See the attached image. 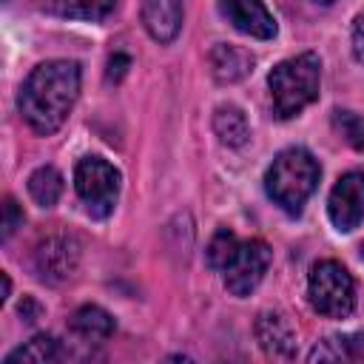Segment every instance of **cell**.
Segmentation results:
<instances>
[{
    "mask_svg": "<svg viewBox=\"0 0 364 364\" xmlns=\"http://www.w3.org/2000/svg\"><path fill=\"white\" fill-rule=\"evenodd\" d=\"M80 94V65L74 60L40 63L23 82L17 105L23 119L43 136L60 131Z\"/></svg>",
    "mask_w": 364,
    "mask_h": 364,
    "instance_id": "1",
    "label": "cell"
},
{
    "mask_svg": "<svg viewBox=\"0 0 364 364\" xmlns=\"http://www.w3.org/2000/svg\"><path fill=\"white\" fill-rule=\"evenodd\" d=\"M321 176L318 162L313 159L310 151L304 148H284L282 154H276L273 165L264 173V188L267 196L290 216L301 213L304 202L310 199V193L316 191Z\"/></svg>",
    "mask_w": 364,
    "mask_h": 364,
    "instance_id": "2",
    "label": "cell"
},
{
    "mask_svg": "<svg viewBox=\"0 0 364 364\" xmlns=\"http://www.w3.org/2000/svg\"><path fill=\"white\" fill-rule=\"evenodd\" d=\"M267 85H270V100H273L276 117L279 119H290L318 97L321 60L313 51H304V54H296L290 60H282L270 71Z\"/></svg>",
    "mask_w": 364,
    "mask_h": 364,
    "instance_id": "3",
    "label": "cell"
},
{
    "mask_svg": "<svg viewBox=\"0 0 364 364\" xmlns=\"http://www.w3.org/2000/svg\"><path fill=\"white\" fill-rule=\"evenodd\" d=\"M307 296L316 313L330 318H344L355 307V284L347 267H341L333 259H324L313 264L307 279Z\"/></svg>",
    "mask_w": 364,
    "mask_h": 364,
    "instance_id": "4",
    "label": "cell"
},
{
    "mask_svg": "<svg viewBox=\"0 0 364 364\" xmlns=\"http://www.w3.org/2000/svg\"><path fill=\"white\" fill-rule=\"evenodd\" d=\"M74 188L88 216L105 219L117 208V199H119V171L102 156H85L77 162Z\"/></svg>",
    "mask_w": 364,
    "mask_h": 364,
    "instance_id": "5",
    "label": "cell"
},
{
    "mask_svg": "<svg viewBox=\"0 0 364 364\" xmlns=\"http://www.w3.org/2000/svg\"><path fill=\"white\" fill-rule=\"evenodd\" d=\"M270 262H273V250H270L262 239L239 242L233 259H230L228 267H225V287H228L233 296H239V299L250 296V293L259 287V282L264 279Z\"/></svg>",
    "mask_w": 364,
    "mask_h": 364,
    "instance_id": "6",
    "label": "cell"
},
{
    "mask_svg": "<svg viewBox=\"0 0 364 364\" xmlns=\"http://www.w3.org/2000/svg\"><path fill=\"white\" fill-rule=\"evenodd\" d=\"M327 213L336 230L341 233H350L364 222V173L361 171H350L333 185L327 199Z\"/></svg>",
    "mask_w": 364,
    "mask_h": 364,
    "instance_id": "7",
    "label": "cell"
},
{
    "mask_svg": "<svg viewBox=\"0 0 364 364\" xmlns=\"http://www.w3.org/2000/svg\"><path fill=\"white\" fill-rule=\"evenodd\" d=\"M77 262H80V247L68 236H48L34 253V264H37L40 279L51 282V284L68 279L77 270Z\"/></svg>",
    "mask_w": 364,
    "mask_h": 364,
    "instance_id": "8",
    "label": "cell"
},
{
    "mask_svg": "<svg viewBox=\"0 0 364 364\" xmlns=\"http://www.w3.org/2000/svg\"><path fill=\"white\" fill-rule=\"evenodd\" d=\"M219 9L225 20L242 34L256 40H270L276 34V20L262 0H219Z\"/></svg>",
    "mask_w": 364,
    "mask_h": 364,
    "instance_id": "9",
    "label": "cell"
},
{
    "mask_svg": "<svg viewBox=\"0 0 364 364\" xmlns=\"http://www.w3.org/2000/svg\"><path fill=\"white\" fill-rule=\"evenodd\" d=\"M142 23L156 43H171L182 26V0H142Z\"/></svg>",
    "mask_w": 364,
    "mask_h": 364,
    "instance_id": "10",
    "label": "cell"
},
{
    "mask_svg": "<svg viewBox=\"0 0 364 364\" xmlns=\"http://www.w3.org/2000/svg\"><path fill=\"white\" fill-rule=\"evenodd\" d=\"M256 338L262 350L273 358H290L296 355V333L279 313H262L256 321Z\"/></svg>",
    "mask_w": 364,
    "mask_h": 364,
    "instance_id": "11",
    "label": "cell"
},
{
    "mask_svg": "<svg viewBox=\"0 0 364 364\" xmlns=\"http://www.w3.org/2000/svg\"><path fill=\"white\" fill-rule=\"evenodd\" d=\"M210 68L219 82H239L253 71V57H250V51H245L239 46L219 43L210 51Z\"/></svg>",
    "mask_w": 364,
    "mask_h": 364,
    "instance_id": "12",
    "label": "cell"
},
{
    "mask_svg": "<svg viewBox=\"0 0 364 364\" xmlns=\"http://www.w3.org/2000/svg\"><path fill=\"white\" fill-rule=\"evenodd\" d=\"M213 131H216L219 142L228 145V148H242L250 139L247 117L236 105H219L213 111Z\"/></svg>",
    "mask_w": 364,
    "mask_h": 364,
    "instance_id": "13",
    "label": "cell"
},
{
    "mask_svg": "<svg viewBox=\"0 0 364 364\" xmlns=\"http://www.w3.org/2000/svg\"><path fill=\"white\" fill-rule=\"evenodd\" d=\"M71 330L85 341H105L114 333V318L97 304H82L71 316Z\"/></svg>",
    "mask_w": 364,
    "mask_h": 364,
    "instance_id": "14",
    "label": "cell"
},
{
    "mask_svg": "<svg viewBox=\"0 0 364 364\" xmlns=\"http://www.w3.org/2000/svg\"><path fill=\"white\" fill-rule=\"evenodd\" d=\"M60 358V341L54 336H34L31 341H26L23 347L11 350L6 355V364H51Z\"/></svg>",
    "mask_w": 364,
    "mask_h": 364,
    "instance_id": "15",
    "label": "cell"
},
{
    "mask_svg": "<svg viewBox=\"0 0 364 364\" xmlns=\"http://www.w3.org/2000/svg\"><path fill=\"white\" fill-rule=\"evenodd\" d=\"M336 358H364V333L330 336L310 353V361H336Z\"/></svg>",
    "mask_w": 364,
    "mask_h": 364,
    "instance_id": "16",
    "label": "cell"
},
{
    "mask_svg": "<svg viewBox=\"0 0 364 364\" xmlns=\"http://www.w3.org/2000/svg\"><path fill=\"white\" fill-rule=\"evenodd\" d=\"M28 193L40 208H51L63 193V176L57 168L43 165L28 176Z\"/></svg>",
    "mask_w": 364,
    "mask_h": 364,
    "instance_id": "17",
    "label": "cell"
},
{
    "mask_svg": "<svg viewBox=\"0 0 364 364\" xmlns=\"http://www.w3.org/2000/svg\"><path fill=\"white\" fill-rule=\"evenodd\" d=\"M51 9L68 20H102L114 9V0H51Z\"/></svg>",
    "mask_w": 364,
    "mask_h": 364,
    "instance_id": "18",
    "label": "cell"
},
{
    "mask_svg": "<svg viewBox=\"0 0 364 364\" xmlns=\"http://www.w3.org/2000/svg\"><path fill=\"white\" fill-rule=\"evenodd\" d=\"M236 247H239V239H236L228 228H219V230L213 233V239H210L208 250H205L208 264H210L213 270H225V267H228V262L233 259Z\"/></svg>",
    "mask_w": 364,
    "mask_h": 364,
    "instance_id": "19",
    "label": "cell"
},
{
    "mask_svg": "<svg viewBox=\"0 0 364 364\" xmlns=\"http://www.w3.org/2000/svg\"><path fill=\"white\" fill-rule=\"evenodd\" d=\"M333 125L336 131L353 145V148H364V119L353 111H336L333 114Z\"/></svg>",
    "mask_w": 364,
    "mask_h": 364,
    "instance_id": "20",
    "label": "cell"
},
{
    "mask_svg": "<svg viewBox=\"0 0 364 364\" xmlns=\"http://www.w3.org/2000/svg\"><path fill=\"white\" fill-rule=\"evenodd\" d=\"M20 225H23V210H20V205L9 196L6 205H3V242L11 239V233H14Z\"/></svg>",
    "mask_w": 364,
    "mask_h": 364,
    "instance_id": "21",
    "label": "cell"
},
{
    "mask_svg": "<svg viewBox=\"0 0 364 364\" xmlns=\"http://www.w3.org/2000/svg\"><path fill=\"white\" fill-rule=\"evenodd\" d=\"M353 54L358 63H364V11L353 23Z\"/></svg>",
    "mask_w": 364,
    "mask_h": 364,
    "instance_id": "22",
    "label": "cell"
},
{
    "mask_svg": "<svg viewBox=\"0 0 364 364\" xmlns=\"http://www.w3.org/2000/svg\"><path fill=\"white\" fill-rule=\"evenodd\" d=\"M128 65H131V60H128L125 54H114V57L108 60V80H114V82H119V80L125 77V71H128Z\"/></svg>",
    "mask_w": 364,
    "mask_h": 364,
    "instance_id": "23",
    "label": "cell"
},
{
    "mask_svg": "<svg viewBox=\"0 0 364 364\" xmlns=\"http://www.w3.org/2000/svg\"><path fill=\"white\" fill-rule=\"evenodd\" d=\"M40 313H43V307H40L31 296H26V299H23V304H20V316H23V321H28V324H31V321H37V318H40Z\"/></svg>",
    "mask_w": 364,
    "mask_h": 364,
    "instance_id": "24",
    "label": "cell"
},
{
    "mask_svg": "<svg viewBox=\"0 0 364 364\" xmlns=\"http://www.w3.org/2000/svg\"><path fill=\"white\" fill-rule=\"evenodd\" d=\"M9 290H11V282H9V276L3 273V296H0V299H6V296H9Z\"/></svg>",
    "mask_w": 364,
    "mask_h": 364,
    "instance_id": "25",
    "label": "cell"
},
{
    "mask_svg": "<svg viewBox=\"0 0 364 364\" xmlns=\"http://www.w3.org/2000/svg\"><path fill=\"white\" fill-rule=\"evenodd\" d=\"M316 3H336V0H316Z\"/></svg>",
    "mask_w": 364,
    "mask_h": 364,
    "instance_id": "26",
    "label": "cell"
}]
</instances>
